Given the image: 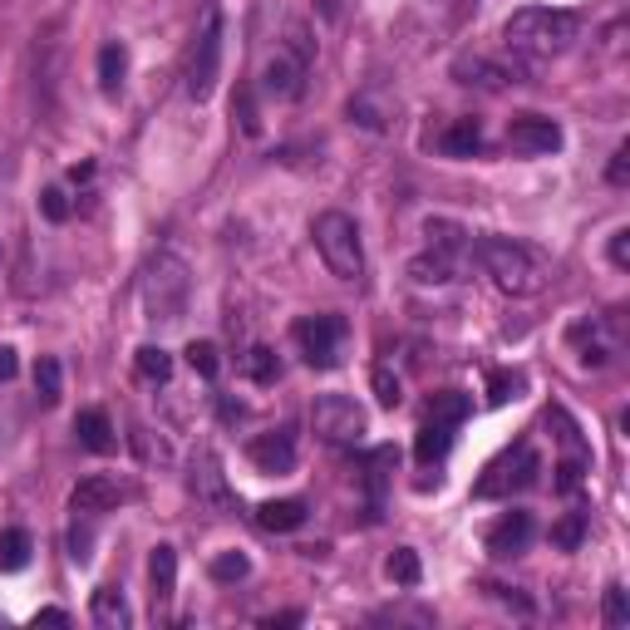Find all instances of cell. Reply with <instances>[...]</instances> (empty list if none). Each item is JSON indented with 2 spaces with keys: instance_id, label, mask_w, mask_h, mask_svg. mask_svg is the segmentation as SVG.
I'll return each instance as SVG.
<instances>
[{
  "instance_id": "39",
  "label": "cell",
  "mask_w": 630,
  "mask_h": 630,
  "mask_svg": "<svg viewBox=\"0 0 630 630\" xmlns=\"http://www.w3.org/2000/svg\"><path fill=\"white\" fill-rule=\"evenodd\" d=\"M188 364H193L203 380H217V370H222V360H217V345L213 340H193V345H188Z\"/></svg>"
},
{
  "instance_id": "11",
  "label": "cell",
  "mask_w": 630,
  "mask_h": 630,
  "mask_svg": "<svg viewBox=\"0 0 630 630\" xmlns=\"http://www.w3.org/2000/svg\"><path fill=\"white\" fill-rule=\"evenodd\" d=\"M133 498H139V488H133V483H124L118 473H89V478L75 483V492H69L75 513H85V517L114 513V507H124V502H133Z\"/></svg>"
},
{
  "instance_id": "32",
  "label": "cell",
  "mask_w": 630,
  "mask_h": 630,
  "mask_svg": "<svg viewBox=\"0 0 630 630\" xmlns=\"http://www.w3.org/2000/svg\"><path fill=\"white\" fill-rule=\"evenodd\" d=\"M213 581H222V587H236V581H246L252 577V562H246V552H222V556H213Z\"/></svg>"
},
{
  "instance_id": "23",
  "label": "cell",
  "mask_w": 630,
  "mask_h": 630,
  "mask_svg": "<svg viewBox=\"0 0 630 630\" xmlns=\"http://www.w3.org/2000/svg\"><path fill=\"white\" fill-rule=\"evenodd\" d=\"M453 449V424H438V419H424V428H419L414 438V453L419 463H443Z\"/></svg>"
},
{
  "instance_id": "8",
  "label": "cell",
  "mask_w": 630,
  "mask_h": 630,
  "mask_svg": "<svg viewBox=\"0 0 630 630\" xmlns=\"http://www.w3.org/2000/svg\"><path fill=\"white\" fill-rule=\"evenodd\" d=\"M537 473H542V459H537L527 443H517V449H507L502 459L488 463V473L478 478V498H513V492H527L537 483Z\"/></svg>"
},
{
  "instance_id": "42",
  "label": "cell",
  "mask_w": 630,
  "mask_h": 630,
  "mask_svg": "<svg viewBox=\"0 0 630 630\" xmlns=\"http://www.w3.org/2000/svg\"><path fill=\"white\" fill-rule=\"evenodd\" d=\"M606 182L610 188H630V143H620L606 163Z\"/></svg>"
},
{
  "instance_id": "36",
  "label": "cell",
  "mask_w": 630,
  "mask_h": 630,
  "mask_svg": "<svg viewBox=\"0 0 630 630\" xmlns=\"http://www.w3.org/2000/svg\"><path fill=\"white\" fill-rule=\"evenodd\" d=\"M374 399L385 409L404 404V385H399V374H389V364H374Z\"/></svg>"
},
{
  "instance_id": "1",
  "label": "cell",
  "mask_w": 630,
  "mask_h": 630,
  "mask_svg": "<svg viewBox=\"0 0 630 630\" xmlns=\"http://www.w3.org/2000/svg\"><path fill=\"white\" fill-rule=\"evenodd\" d=\"M473 257H478V267L492 277V286L502 291V296H537V291H547V281H552V261L537 252V246L527 242H513V236H473L468 246Z\"/></svg>"
},
{
  "instance_id": "31",
  "label": "cell",
  "mask_w": 630,
  "mask_h": 630,
  "mask_svg": "<svg viewBox=\"0 0 630 630\" xmlns=\"http://www.w3.org/2000/svg\"><path fill=\"white\" fill-rule=\"evenodd\" d=\"M587 542V513H566L562 523H552V547L556 552H577Z\"/></svg>"
},
{
  "instance_id": "6",
  "label": "cell",
  "mask_w": 630,
  "mask_h": 630,
  "mask_svg": "<svg viewBox=\"0 0 630 630\" xmlns=\"http://www.w3.org/2000/svg\"><path fill=\"white\" fill-rule=\"evenodd\" d=\"M566 335H571V345H577L587 370H606L626 350V316H616V310H606V316H581Z\"/></svg>"
},
{
  "instance_id": "27",
  "label": "cell",
  "mask_w": 630,
  "mask_h": 630,
  "mask_svg": "<svg viewBox=\"0 0 630 630\" xmlns=\"http://www.w3.org/2000/svg\"><path fill=\"white\" fill-rule=\"evenodd\" d=\"M35 399H40L44 409H54L60 399H65V370H60L54 355H44V360L35 364Z\"/></svg>"
},
{
  "instance_id": "41",
  "label": "cell",
  "mask_w": 630,
  "mask_h": 630,
  "mask_svg": "<svg viewBox=\"0 0 630 630\" xmlns=\"http://www.w3.org/2000/svg\"><path fill=\"white\" fill-rule=\"evenodd\" d=\"M587 468H591V459H562L556 463V492H577Z\"/></svg>"
},
{
  "instance_id": "15",
  "label": "cell",
  "mask_w": 630,
  "mask_h": 630,
  "mask_svg": "<svg viewBox=\"0 0 630 630\" xmlns=\"http://www.w3.org/2000/svg\"><path fill=\"white\" fill-rule=\"evenodd\" d=\"M246 459L257 463L261 473H291V468H296V434H291V428L257 434L252 443H246Z\"/></svg>"
},
{
  "instance_id": "18",
  "label": "cell",
  "mask_w": 630,
  "mask_h": 630,
  "mask_svg": "<svg viewBox=\"0 0 630 630\" xmlns=\"http://www.w3.org/2000/svg\"><path fill=\"white\" fill-rule=\"evenodd\" d=\"M306 502L300 498H271L257 507V527L261 532H296V527H306Z\"/></svg>"
},
{
  "instance_id": "25",
  "label": "cell",
  "mask_w": 630,
  "mask_h": 630,
  "mask_svg": "<svg viewBox=\"0 0 630 630\" xmlns=\"http://www.w3.org/2000/svg\"><path fill=\"white\" fill-rule=\"evenodd\" d=\"M124 79H129V50L118 40H108L104 50H99V89H104V94H118Z\"/></svg>"
},
{
  "instance_id": "19",
  "label": "cell",
  "mask_w": 630,
  "mask_h": 630,
  "mask_svg": "<svg viewBox=\"0 0 630 630\" xmlns=\"http://www.w3.org/2000/svg\"><path fill=\"white\" fill-rule=\"evenodd\" d=\"M149 581H153V606L163 610L172 601V591H178V552H172L168 542L153 547V556H149Z\"/></svg>"
},
{
  "instance_id": "9",
  "label": "cell",
  "mask_w": 630,
  "mask_h": 630,
  "mask_svg": "<svg viewBox=\"0 0 630 630\" xmlns=\"http://www.w3.org/2000/svg\"><path fill=\"white\" fill-rule=\"evenodd\" d=\"M291 335H296L310 370H331L340 345H345V316H306V321H296Z\"/></svg>"
},
{
  "instance_id": "16",
  "label": "cell",
  "mask_w": 630,
  "mask_h": 630,
  "mask_svg": "<svg viewBox=\"0 0 630 630\" xmlns=\"http://www.w3.org/2000/svg\"><path fill=\"white\" fill-rule=\"evenodd\" d=\"M306 60L291 50H281L277 60H267V69H261V89H267L271 99H300L306 94Z\"/></svg>"
},
{
  "instance_id": "45",
  "label": "cell",
  "mask_w": 630,
  "mask_h": 630,
  "mask_svg": "<svg viewBox=\"0 0 630 630\" xmlns=\"http://www.w3.org/2000/svg\"><path fill=\"white\" fill-rule=\"evenodd\" d=\"M69 556H75V562H89V532H79V527H75V537H69Z\"/></svg>"
},
{
  "instance_id": "12",
  "label": "cell",
  "mask_w": 630,
  "mask_h": 630,
  "mask_svg": "<svg viewBox=\"0 0 630 630\" xmlns=\"http://www.w3.org/2000/svg\"><path fill=\"white\" fill-rule=\"evenodd\" d=\"M562 124L547 114H517L513 124H507V149L523 153V158H547V153L562 149Z\"/></svg>"
},
{
  "instance_id": "38",
  "label": "cell",
  "mask_w": 630,
  "mask_h": 630,
  "mask_svg": "<svg viewBox=\"0 0 630 630\" xmlns=\"http://www.w3.org/2000/svg\"><path fill=\"white\" fill-rule=\"evenodd\" d=\"M517 389H523V374H513V370L488 374V404H507V399H517Z\"/></svg>"
},
{
  "instance_id": "35",
  "label": "cell",
  "mask_w": 630,
  "mask_h": 630,
  "mask_svg": "<svg viewBox=\"0 0 630 630\" xmlns=\"http://www.w3.org/2000/svg\"><path fill=\"white\" fill-rule=\"evenodd\" d=\"M601 620H606L610 630L630 626V601H626V587H620V581H610V587H606V601H601Z\"/></svg>"
},
{
  "instance_id": "30",
  "label": "cell",
  "mask_w": 630,
  "mask_h": 630,
  "mask_svg": "<svg viewBox=\"0 0 630 630\" xmlns=\"http://www.w3.org/2000/svg\"><path fill=\"white\" fill-rule=\"evenodd\" d=\"M30 552H35V542L25 527H5V532H0V566H5V571H21V566L30 562Z\"/></svg>"
},
{
  "instance_id": "17",
  "label": "cell",
  "mask_w": 630,
  "mask_h": 630,
  "mask_svg": "<svg viewBox=\"0 0 630 630\" xmlns=\"http://www.w3.org/2000/svg\"><path fill=\"white\" fill-rule=\"evenodd\" d=\"M75 438L85 443L89 453H114V449H118L114 419H108L104 409H79V419H75Z\"/></svg>"
},
{
  "instance_id": "10",
  "label": "cell",
  "mask_w": 630,
  "mask_h": 630,
  "mask_svg": "<svg viewBox=\"0 0 630 630\" xmlns=\"http://www.w3.org/2000/svg\"><path fill=\"white\" fill-rule=\"evenodd\" d=\"M188 492H193L203 507L213 513H236V498H232V483L222 473V459L213 449H197L193 463H188Z\"/></svg>"
},
{
  "instance_id": "2",
  "label": "cell",
  "mask_w": 630,
  "mask_h": 630,
  "mask_svg": "<svg viewBox=\"0 0 630 630\" xmlns=\"http://www.w3.org/2000/svg\"><path fill=\"white\" fill-rule=\"evenodd\" d=\"M577 35H581V15L552 11V5H523V11H513L507 25H502L507 50H513L517 60H527V65H542V60L566 54Z\"/></svg>"
},
{
  "instance_id": "5",
  "label": "cell",
  "mask_w": 630,
  "mask_h": 630,
  "mask_svg": "<svg viewBox=\"0 0 630 630\" xmlns=\"http://www.w3.org/2000/svg\"><path fill=\"white\" fill-rule=\"evenodd\" d=\"M310 236H316V252L331 267V277L340 281L364 277V246H360V227H355L350 213H321L310 222Z\"/></svg>"
},
{
  "instance_id": "29",
  "label": "cell",
  "mask_w": 630,
  "mask_h": 630,
  "mask_svg": "<svg viewBox=\"0 0 630 630\" xmlns=\"http://www.w3.org/2000/svg\"><path fill=\"white\" fill-rule=\"evenodd\" d=\"M242 370H246L252 385H277L281 380V360H277V350H267V345H252L246 360H242Z\"/></svg>"
},
{
  "instance_id": "43",
  "label": "cell",
  "mask_w": 630,
  "mask_h": 630,
  "mask_svg": "<svg viewBox=\"0 0 630 630\" xmlns=\"http://www.w3.org/2000/svg\"><path fill=\"white\" fill-rule=\"evenodd\" d=\"M610 267H620V271L630 267V227H620V232L610 236Z\"/></svg>"
},
{
  "instance_id": "21",
  "label": "cell",
  "mask_w": 630,
  "mask_h": 630,
  "mask_svg": "<svg viewBox=\"0 0 630 630\" xmlns=\"http://www.w3.org/2000/svg\"><path fill=\"white\" fill-rule=\"evenodd\" d=\"M89 616H94V626H104V630H129L133 626V610H129V601H124L118 587H99L94 601H89Z\"/></svg>"
},
{
  "instance_id": "13",
  "label": "cell",
  "mask_w": 630,
  "mask_h": 630,
  "mask_svg": "<svg viewBox=\"0 0 630 630\" xmlns=\"http://www.w3.org/2000/svg\"><path fill=\"white\" fill-rule=\"evenodd\" d=\"M453 79L468 89H483V94H502L507 85H517L523 79V69H507L502 60H488V54H459L453 60Z\"/></svg>"
},
{
  "instance_id": "44",
  "label": "cell",
  "mask_w": 630,
  "mask_h": 630,
  "mask_svg": "<svg viewBox=\"0 0 630 630\" xmlns=\"http://www.w3.org/2000/svg\"><path fill=\"white\" fill-rule=\"evenodd\" d=\"M15 370H21L15 350H11V345H0V385H5V380H15Z\"/></svg>"
},
{
  "instance_id": "4",
  "label": "cell",
  "mask_w": 630,
  "mask_h": 630,
  "mask_svg": "<svg viewBox=\"0 0 630 630\" xmlns=\"http://www.w3.org/2000/svg\"><path fill=\"white\" fill-rule=\"evenodd\" d=\"M222 44H227V25H222V5L217 0H207L203 11V25H197L193 35V50H188V99L193 104H207L217 89V79H222Z\"/></svg>"
},
{
  "instance_id": "47",
  "label": "cell",
  "mask_w": 630,
  "mask_h": 630,
  "mask_svg": "<svg viewBox=\"0 0 630 630\" xmlns=\"http://www.w3.org/2000/svg\"><path fill=\"white\" fill-rule=\"evenodd\" d=\"M267 626H271V630H277V626H300V610H281V616H271Z\"/></svg>"
},
{
  "instance_id": "20",
  "label": "cell",
  "mask_w": 630,
  "mask_h": 630,
  "mask_svg": "<svg viewBox=\"0 0 630 630\" xmlns=\"http://www.w3.org/2000/svg\"><path fill=\"white\" fill-rule=\"evenodd\" d=\"M409 277H414V286H449V281H459V257L428 246L424 257L409 261Z\"/></svg>"
},
{
  "instance_id": "40",
  "label": "cell",
  "mask_w": 630,
  "mask_h": 630,
  "mask_svg": "<svg viewBox=\"0 0 630 630\" xmlns=\"http://www.w3.org/2000/svg\"><path fill=\"white\" fill-rule=\"evenodd\" d=\"M40 217H44V222H69V193H65V188H44V193H40Z\"/></svg>"
},
{
  "instance_id": "22",
  "label": "cell",
  "mask_w": 630,
  "mask_h": 630,
  "mask_svg": "<svg viewBox=\"0 0 630 630\" xmlns=\"http://www.w3.org/2000/svg\"><path fill=\"white\" fill-rule=\"evenodd\" d=\"M438 149L449 158H478L483 153V124L478 118H453L449 129L438 133Z\"/></svg>"
},
{
  "instance_id": "33",
  "label": "cell",
  "mask_w": 630,
  "mask_h": 630,
  "mask_svg": "<svg viewBox=\"0 0 630 630\" xmlns=\"http://www.w3.org/2000/svg\"><path fill=\"white\" fill-rule=\"evenodd\" d=\"M389 581H395V587H419V577H424V566H419V552L414 547H399L395 556H389Z\"/></svg>"
},
{
  "instance_id": "37",
  "label": "cell",
  "mask_w": 630,
  "mask_h": 630,
  "mask_svg": "<svg viewBox=\"0 0 630 630\" xmlns=\"http://www.w3.org/2000/svg\"><path fill=\"white\" fill-rule=\"evenodd\" d=\"M133 449H139L143 463H172V449L163 443V438H153V428H133Z\"/></svg>"
},
{
  "instance_id": "46",
  "label": "cell",
  "mask_w": 630,
  "mask_h": 630,
  "mask_svg": "<svg viewBox=\"0 0 630 630\" xmlns=\"http://www.w3.org/2000/svg\"><path fill=\"white\" fill-rule=\"evenodd\" d=\"M69 626V610H60V606H50V610H40V616H35V626Z\"/></svg>"
},
{
  "instance_id": "14",
  "label": "cell",
  "mask_w": 630,
  "mask_h": 630,
  "mask_svg": "<svg viewBox=\"0 0 630 630\" xmlns=\"http://www.w3.org/2000/svg\"><path fill=\"white\" fill-rule=\"evenodd\" d=\"M532 537H537V517L523 513V507H513V513H502L498 523L488 527V537H483V542H488L492 556H502V562H507V556H523L527 547H532Z\"/></svg>"
},
{
  "instance_id": "28",
  "label": "cell",
  "mask_w": 630,
  "mask_h": 630,
  "mask_svg": "<svg viewBox=\"0 0 630 630\" xmlns=\"http://www.w3.org/2000/svg\"><path fill=\"white\" fill-rule=\"evenodd\" d=\"M133 370H139V380H149V385H168V380H172V355L163 350V345H143V350L133 355Z\"/></svg>"
},
{
  "instance_id": "34",
  "label": "cell",
  "mask_w": 630,
  "mask_h": 630,
  "mask_svg": "<svg viewBox=\"0 0 630 630\" xmlns=\"http://www.w3.org/2000/svg\"><path fill=\"white\" fill-rule=\"evenodd\" d=\"M364 468H370V492H374V502H380V492H385L389 473L399 468V453L395 449H374L370 459H364Z\"/></svg>"
},
{
  "instance_id": "3",
  "label": "cell",
  "mask_w": 630,
  "mask_h": 630,
  "mask_svg": "<svg viewBox=\"0 0 630 630\" xmlns=\"http://www.w3.org/2000/svg\"><path fill=\"white\" fill-rule=\"evenodd\" d=\"M188 296H193V267L178 252H158L149 261V271H143V310H149V321L158 325L182 321Z\"/></svg>"
},
{
  "instance_id": "24",
  "label": "cell",
  "mask_w": 630,
  "mask_h": 630,
  "mask_svg": "<svg viewBox=\"0 0 630 630\" xmlns=\"http://www.w3.org/2000/svg\"><path fill=\"white\" fill-rule=\"evenodd\" d=\"M424 236H428V246H434V252H449V257H463V252L473 246V236L463 232L459 222H449V217H428Z\"/></svg>"
},
{
  "instance_id": "7",
  "label": "cell",
  "mask_w": 630,
  "mask_h": 630,
  "mask_svg": "<svg viewBox=\"0 0 630 630\" xmlns=\"http://www.w3.org/2000/svg\"><path fill=\"white\" fill-rule=\"evenodd\" d=\"M310 424H316V434H321L325 443L350 449V443H360V438H364L370 414H364V404H355L350 395H321V399H316V409H310Z\"/></svg>"
},
{
  "instance_id": "26",
  "label": "cell",
  "mask_w": 630,
  "mask_h": 630,
  "mask_svg": "<svg viewBox=\"0 0 630 630\" xmlns=\"http://www.w3.org/2000/svg\"><path fill=\"white\" fill-rule=\"evenodd\" d=\"M468 414H473V399L463 389H438V395H428V419H438V424L459 428Z\"/></svg>"
}]
</instances>
